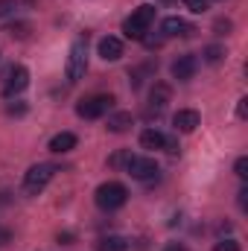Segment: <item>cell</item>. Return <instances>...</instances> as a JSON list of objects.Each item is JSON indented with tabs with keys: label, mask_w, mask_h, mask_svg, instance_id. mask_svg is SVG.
<instances>
[{
	"label": "cell",
	"mask_w": 248,
	"mask_h": 251,
	"mask_svg": "<svg viewBox=\"0 0 248 251\" xmlns=\"http://www.w3.org/2000/svg\"><path fill=\"white\" fill-rule=\"evenodd\" d=\"M167 102H170V88H167V85H155V88H152V105L161 111Z\"/></svg>",
	"instance_id": "cell-16"
},
{
	"label": "cell",
	"mask_w": 248,
	"mask_h": 251,
	"mask_svg": "<svg viewBox=\"0 0 248 251\" xmlns=\"http://www.w3.org/2000/svg\"><path fill=\"white\" fill-rule=\"evenodd\" d=\"M219 59H222V47H207V50H204V62L216 64Z\"/></svg>",
	"instance_id": "cell-19"
},
{
	"label": "cell",
	"mask_w": 248,
	"mask_h": 251,
	"mask_svg": "<svg viewBox=\"0 0 248 251\" xmlns=\"http://www.w3.org/2000/svg\"><path fill=\"white\" fill-rule=\"evenodd\" d=\"M53 176H56L53 164H35V167H29L26 176H24V193L26 196H38L41 190L53 181Z\"/></svg>",
	"instance_id": "cell-4"
},
{
	"label": "cell",
	"mask_w": 248,
	"mask_h": 251,
	"mask_svg": "<svg viewBox=\"0 0 248 251\" xmlns=\"http://www.w3.org/2000/svg\"><path fill=\"white\" fill-rule=\"evenodd\" d=\"M128 128H131V114H128V111H114V114L108 117V131L123 134Z\"/></svg>",
	"instance_id": "cell-13"
},
{
	"label": "cell",
	"mask_w": 248,
	"mask_h": 251,
	"mask_svg": "<svg viewBox=\"0 0 248 251\" xmlns=\"http://www.w3.org/2000/svg\"><path fill=\"white\" fill-rule=\"evenodd\" d=\"M88 70V47L85 41H73L70 53H67V67H64V76L67 82H79Z\"/></svg>",
	"instance_id": "cell-5"
},
{
	"label": "cell",
	"mask_w": 248,
	"mask_h": 251,
	"mask_svg": "<svg viewBox=\"0 0 248 251\" xmlns=\"http://www.w3.org/2000/svg\"><path fill=\"white\" fill-rule=\"evenodd\" d=\"M26 29H29L26 24H15V26H9L6 32H9V35H18V38H24V35H26Z\"/></svg>",
	"instance_id": "cell-22"
},
{
	"label": "cell",
	"mask_w": 248,
	"mask_h": 251,
	"mask_svg": "<svg viewBox=\"0 0 248 251\" xmlns=\"http://www.w3.org/2000/svg\"><path fill=\"white\" fill-rule=\"evenodd\" d=\"M170 70H173V79H178V82H190V79L196 76V70H198V59H196V56H178Z\"/></svg>",
	"instance_id": "cell-8"
},
{
	"label": "cell",
	"mask_w": 248,
	"mask_h": 251,
	"mask_svg": "<svg viewBox=\"0 0 248 251\" xmlns=\"http://www.w3.org/2000/svg\"><path fill=\"white\" fill-rule=\"evenodd\" d=\"M6 240H9V231H0V246H3Z\"/></svg>",
	"instance_id": "cell-29"
},
{
	"label": "cell",
	"mask_w": 248,
	"mask_h": 251,
	"mask_svg": "<svg viewBox=\"0 0 248 251\" xmlns=\"http://www.w3.org/2000/svg\"><path fill=\"white\" fill-rule=\"evenodd\" d=\"M94 201H97L99 210H108V213H111V210H120L125 201H128V190H125V184H120V181H105V184L97 187Z\"/></svg>",
	"instance_id": "cell-2"
},
{
	"label": "cell",
	"mask_w": 248,
	"mask_h": 251,
	"mask_svg": "<svg viewBox=\"0 0 248 251\" xmlns=\"http://www.w3.org/2000/svg\"><path fill=\"white\" fill-rule=\"evenodd\" d=\"M59 243H62V246H70V243H73V234H59Z\"/></svg>",
	"instance_id": "cell-28"
},
{
	"label": "cell",
	"mask_w": 248,
	"mask_h": 251,
	"mask_svg": "<svg viewBox=\"0 0 248 251\" xmlns=\"http://www.w3.org/2000/svg\"><path fill=\"white\" fill-rule=\"evenodd\" d=\"M164 140H167V134H161L158 128H146L140 134V146L143 149H164Z\"/></svg>",
	"instance_id": "cell-14"
},
{
	"label": "cell",
	"mask_w": 248,
	"mask_h": 251,
	"mask_svg": "<svg viewBox=\"0 0 248 251\" xmlns=\"http://www.w3.org/2000/svg\"><path fill=\"white\" fill-rule=\"evenodd\" d=\"M128 158H131V155H125V152H120V155H114V158H111V167H120V164H125Z\"/></svg>",
	"instance_id": "cell-25"
},
{
	"label": "cell",
	"mask_w": 248,
	"mask_h": 251,
	"mask_svg": "<svg viewBox=\"0 0 248 251\" xmlns=\"http://www.w3.org/2000/svg\"><path fill=\"white\" fill-rule=\"evenodd\" d=\"M234 173H237L240 178H248V158H237V164H234Z\"/></svg>",
	"instance_id": "cell-20"
},
{
	"label": "cell",
	"mask_w": 248,
	"mask_h": 251,
	"mask_svg": "<svg viewBox=\"0 0 248 251\" xmlns=\"http://www.w3.org/2000/svg\"><path fill=\"white\" fill-rule=\"evenodd\" d=\"M161 32H164L167 38H175V35H193L196 29H193V24H187L184 18L173 15V18H164V24H161Z\"/></svg>",
	"instance_id": "cell-10"
},
{
	"label": "cell",
	"mask_w": 248,
	"mask_h": 251,
	"mask_svg": "<svg viewBox=\"0 0 248 251\" xmlns=\"http://www.w3.org/2000/svg\"><path fill=\"white\" fill-rule=\"evenodd\" d=\"M15 6H18L15 0H0V18H6V15H12V12H15Z\"/></svg>",
	"instance_id": "cell-21"
},
{
	"label": "cell",
	"mask_w": 248,
	"mask_h": 251,
	"mask_svg": "<svg viewBox=\"0 0 248 251\" xmlns=\"http://www.w3.org/2000/svg\"><path fill=\"white\" fill-rule=\"evenodd\" d=\"M184 6L190 9V12H196V15L207 12V0H184Z\"/></svg>",
	"instance_id": "cell-18"
},
{
	"label": "cell",
	"mask_w": 248,
	"mask_h": 251,
	"mask_svg": "<svg viewBox=\"0 0 248 251\" xmlns=\"http://www.w3.org/2000/svg\"><path fill=\"white\" fill-rule=\"evenodd\" d=\"M111 105H114V97H111V94H94V97L79 100L76 114H79L82 120H99V117H105V114L111 111Z\"/></svg>",
	"instance_id": "cell-3"
},
{
	"label": "cell",
	"mask_w": 248,
	"mask_h": 251,
	"mask_svg": "<svg viewBox=\"0 0 248 251\" xmlns=\"http://www.w3.org/2000/svg\"><path fill=\"white\" fill-rule=\"evenodd\" d=\"M164 251H187V246H181V243H170Z\"/></svg>",
	"instance_id": "cell-27"
},
{
	"label": "cell",
	"mask_w": 248,
	"mask_h": 251,
	"mask_svg": "<svg viewBox=\"0 0 248 251\" xmlns=\"http://www.w3.org/2000/svg\"><path fill=\"white\" fill-rule=\"evenodd\" d=\"M76 134L73 131H59V134H53L50 137V152H56V155H64V152H70V149H76Z\"/></svg>",
	"instance_id": "cell-12"
},
{
	"label": "cell",
	"mask_w": 248,
	"mask_h": 251,
	"mask_svg": "<svg viewBox=\"0 0 248 251\" xmlns=\"http://www.w3.org/2000/svg\"><path fill=\"white\" fill-rule=\"evenodd\" d=\"M213 251H243V249H240L237 240H219V243L213 246Z\"/></svg>",
	"instance_id": "cell-17"
},
{
	"label": "cell",
	"mask_w": 248,
	"mask_h": 251,
	"mask_svg": "<svg viewBox=\"0 0 248 251\" xmlns=\"http://www.w3.org/2000/svg\"><path fill=\"white\" fill-rule=\"evenodd\" d=\"M237 114L246 120V114H248V97H243V100H240V105H237Z\"/></svg>",
	"instance_id": "cell-24"
},
{
	"label": "cell",
	"mask_w": 248,
	"mask_h": 251,
	"mask_svg": "<svg viewBox=\"0 0 248 251\" xmlns=\"http://www.w3.org/2000/svg\"><path fill=\"white\" fill-rule=\"evenodd\" d=\"M26 85H29V70H26L24 64H15V67L6 73V82H3V97H6V100H12V97L24 94V91H26Z\"/></svg>",
	"instance_id": "cell-6"
},
{
	"label": "cell",
	"mask_w": 248,
	"mask_h": 251,
	"mask_svg": "<svg viewBox=\"0 0 248 251\" xmlns=\"http://www.w3.org/2000/svg\"><path fill=\"white\" fill-rule=\"evenodd\" d=\"M240 207H243V210L248 207V190H240Z\"/></svg>",
	"instance_id": "cell-26"
},
{
	"label": "cell",
	"mask_w": 248,
	"mask_h": 251,
	"mask_svg": "<svg viewBox=\"0 0 248 251\" xmlns=\"http://www.w3.org/2000/svg\"><path fill=\"white\" fill-rule=\"evenodd\" d=\"M152 21H155V6H152V3L137 6V9L123 21L125 38H131V41H143L146 32H149V26H152Z\"/></svg>",
	"instance_id": "cell-1"
},
{
	"label": "cell",
	"mask_w": 248,
	"mask_h": 251,
	"mask_svg": "<svg viewBox=\"0 0 248 251\" xmlns=\"http://www.w3.org/2000/svg\"><path fill=\"white\" fill-rule=\"evenodd\" d=\"M99 56H102L105 62H117V59L123 56V41H120V38H114V35L99 38Z\"/></svg>",
	"instance_id": "cell-11"
},
{
	"label": "cell",
	"mask_w": 248,
	"mask_h": 251,
	"mask_svg": "<svg viewBox=\"0 0 248 251\" xmlns=\"http://www.w3.org/2000/svg\"><path fill=\"white\" fill-rule=\"evenodd\" d=\"M164 149H167L170 155H175V152H178V140H175V137H167V140H164Z\"/></svg>",
	"instance_id": "cell-23"
},
{
	"label": "cell",
	"mask_w": 248,
	"mask_h": 251,
	"mask_svg": "<svg viewBox=\"0 0 248 251\" xmlns=\"http://www.w3.org/2000/svg\"><path fill=\"white\" fill-rule=\"evenodd\" d=\"M201 123V114L198 111H193V108H181V111H175V117H173V126H175V131H181V134H190V131H196Z\"/></svg>",
	"instance_id": "cell-9"
},
{
	"label": "cell",
	"mask_w": 248,
	"mask_h": 251,
	"mask_svg": "<svg viewBox=\"0 0 248 251\" xmlns=\"http://www.w3.org/2000/svg\"><path fill=\"white\" fill-rule=\"evenodd\" d=\"M125 249H128V243L117 234H108V237L97 240V251H125Z\"/></svg>",
	"instance_id": "cell-15"
},
{
	"label": "cell",
	"mask_w": 248,
	"mask_h": 251,
	"mask_svg": "<svg viewBox=\"0 0 248 251\" xmlns=\"http://www.w3.org/2000/svg\"><path fill=\"white\" fill-rule=\"evenodd\" d=\"M125 173H128L131 178H137V181H149V178L158 176V161H155V158L131 155V158L125 161Z\"/></svg>",
	"instance_id": "cell-7"
}]
</instances>
